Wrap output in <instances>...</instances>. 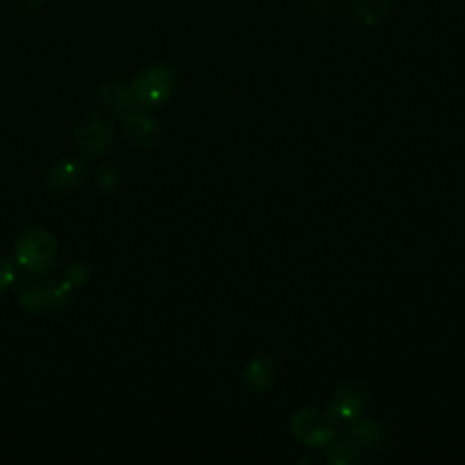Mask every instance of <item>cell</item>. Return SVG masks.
Wrapping results in <instances>:
<instances>
[{"mask_svg": "<svg viewBox=\"0 0 465 465\" xmlns=\"http://www.w3.org/2000/svg\"><path fill=\"white\" fill-rule=\"evenodd\" d=\"M58 256L56 238L40 227L24 231L15 243V262L27 272L40 274L49 271Z\"/></svg>", "mask_w": 465, "mask_h": 465, "instance_id": "6da1fadb", "label": "cell"}, {"mask_svg": "<svg viewBox=\"0 0 465 465\" xmlns=\"http://www.w3.org/2000/svg\"><path fill=\"white\" fill-rule=\"evenodd\" d=\"M176 87V74L167 65L142 69L131 82V91L138 105L158 107L171 98Z\"/></svg>", "mask_w": 465, "mask_h": 465, "instance_id": "7a4b0ae2", "label": "cell"}, {"mask_svg": "<svg viewBox=\"0 0 465 465\" xmlns=\"http://www.w3.org/2000/svg\"><path fill=\"white\" fill-rule=\"evenodd\" d=\"M291 432L296 440L311 447H325L336 434L331 416L314 407H303L292 414Z\"/></svg>", "mask_w": 465, "mask_h": 465, "instance_id": "3957f363", "label": "cell"}, {"mask_svg": "<svg viewBox=\"0 0 465 465\" xmlns=\"http://www.w3.org/2000/svg\"><path fill=\"white\" fill-rule=\"evenodd\" d=\"M369 401V391L360 383H345L334 389L325 400V412L332 421L352 423L358 420Z\"/></svg>", "mask_w": 465, "mask_h": 465, "instance_id": "277c9868", "label": "cell"}, {"mask_svg": "<svg viewBox=\"0 0 465 465\" xmlns=\"http://www.w3.org/2000/svg\"><path fill=\"white\" fill-rule=\"evenodd\" d=\"M73 142L76 149L85 156H104L113 142V127L102 116L91 114L76 125Z\"/></svg>", "mask_w": 465, "mask_h": 465, "instance_id": "5b68a950", "label": "cell"}, {"mask_svg": "<svg viewBox=\"0 0 465 465\" xmlns=\"http://www.w3.org/2000/svg\"><path fill=\"white\" fill-rule=\"evenodd\" d=\"M71 298V289L64 282L40 283L25 289L20 296L22 307L29 312H40L64 307Z\"/></svg>", "mask_w": 465, "mask_h": 465, "instance_id": "8992f818", "label": "cell"}, {"mask_svg": "<svg viewBox=\"0 0 465 465\" xmlns=\"http://www.w3.org/2000/svg\"><path fill=\"white\" fill-rule=\"evenodd\" d=\"M122 131L127 142L140 149L156 147L162 138L160 125L149 114L140 111H129L125 114L122 122Z\"/></svg>", "mask_w": 465, "mask_h": 465, "instance_id": "52a82bcc", "label": "cell"}, {"mask_svg": "<svg viewBox=\"0 0 465 465\" xmlns=\"http://www.w3.org/2000/svg\"><path fill=\"white\" fill-rule=\"evenodd\" d=\"M85 165L82 160L76 158H62L53 163L45 176V183L53 193H73L76 191L85 180Z\"/></svg>", "mask_w": 465, "mask_h": 465, "instance_id": "ba28073f", "label": "cell"}, {"mask_svg": "<svg viewBox=\"0 0 465 465\" xmlns=\"http://www.w3.org/2000/svg\"><path fill=\"white\" fill-rule=\"evenodd\" d=\"M349 430H347V436L351 440H354L358 445H365L369 449H381L389 443V429L380 421V420H374V418H367V420H354L352 423H349Z\"/></svg>", "mask_w": 465, "mask_h": 465, "instance_id": "9c48e42d", "label": "cell"}, {"mask_svg": "<svg viewBox=\"0 0 465 465\" xmlns=\"http://www.w3.org/2000/svg\"><path fill=\"white\" fill-rule=\"evenodd\" d=\"M274 380V367L267 354L252 356L243 369V381L251 392H265Z\"/></svg>", "mask_w": 465, "mask_h": 465, "instance_id": "30bf717a", "label": "cell"}, {"mask_svg": "<svg viewBox=\"0 0 465 465\" xmlns=\"http://www.w3.org/2000/svg\"><path fill=\"white\" fill-rule=\"evenodd\" d=\"M100 104H104L113 113H129L136 105L131 85L122 82H107L98 89Z\"/></svg>", "mask_w": 465, "mask_h": 465, "instance_id": "8fae6325", "label": "cell"}, {"mask_svg": "<svg viewBox=\"0 0 465 465\" xmlns=\"http://www.w3.org/2000/svg\"><path fill=\"white\" fill-rule=\"evenodd\" d=\"M391 11V0H352L351 15L361 25L380 24Z\"/></svg>", "mask_w": 465, "mask_h": 465, "instance_id": "7c38bea8", "label": "cell"}, {"mask_svg": "<svg viewBox=\"0 0 465 465\" xmlns=\"http://www.w3.org/2000/svg\"><path fill=\"white\" fill-rule=\"evenodd\" d=\"M358 460H360V445L349 436L343 441L331 447L327 454V461L334 465H349V463H356Z\"/></svg>", "mask_w": 465, "mask_h": 465, "instance_id": "4fadbf2b", "label": "cell"}, {"mask_svg": "<svg viewBox=\"0 0 465 465\" xmlns=\"http://www.w3.org/2000/svg\"><path fill=\"white\" fill-rule=\"evenodd\" d=\"M89 272H91L89 265H85L84 262H74V263H71V265L64 271L62 282L73 291V289L82 287V285L89 280Z\"/></svg>", "mask_w": 465, "mask_h": 465, "instance_id": "5bb4252c", "label": "cell"}, {"mask_svg": "<svg viewBox=\"0 0 465 465\" xmlns=\"http://www.w3.org/2000/svg\"><path fill=\"white\" fill-rule=\"evenodd\" d=\"M96 187L100 193L109 194L118 187V173L111 165H102L96 173Z\"/></svg>", "mask_w": 465, "mask_h": 465, "instance_id": "9a60e30c", "label": "cell"}, {"mask_svg": "<svg viewBox=\"0 0 465 465\" xmlns=\"http://www.w3.org/2000/svg\"><path fill=\"white\" fill-rule=\"evenodd\" d=\"M15 282H16V265L7 258H0V292L9 291Z\"/></svg>", "mask_w": 465, "mask_h": 465, "instance_id": "2e32d148", "label": "cell"}, {"mask_svg": "<svg viewBox=\"0 0 465 465\" xmlns=\"http://www.w3.org/2000/svg\"><path fill=\"white\" fill-rule=\"evenodd\" d=\"M336 7H338V0H311V9L323 16L332 15Z\"/></svg>", "mask_w": 465, "mask_h": 465, "instance_id": "e0dca14e", "label": "cell"}]
</instances>
